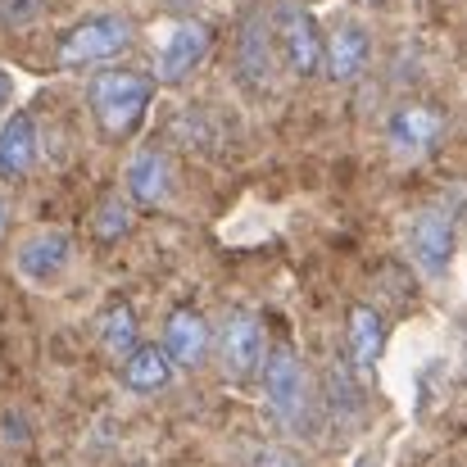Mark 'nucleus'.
I'll use <instances>...</instances> for the list:
<instances>
[{
    "mask_svg": "<svg viewBox=\"0 0 467 467\" xmlns=\"http://www.w3.org/2000/svg\"><path fill=\"white\" fill-rule=\"evenodd\" d=\"M14 264H18V273H23L27 282L50 286V282H59V277L68 273V264H73V241H68V232H32V236L18 245Z\"/></svg>",
    "mask_w": 467,
    "mask_h": 467,
    "instance_id": "obj_12",
    "label": "nucleus"
},
{
    "mask_svg": "<svg viewBox=\"0 0 467 467\" xmlns=\"http://www.w3.org/2000/svg\"><path fill=\"white\" fill-rule=\"evenodd\" d=\"M128 227H132V209L123 200H105L96 209V236L100 241H119V236H128Z\"/></svg>",
    "mask_w": 467,
    "mask_h": 467,
    "instance_id": "obj_19",
    "label": "nucleus"
},
{
    "mask_svg": "<svg viewBox=\"0 0 467 467\" xmlns=\"http://www.w3.org/2000/svg\"><path fill=\"white\" fill-rule=\"evenodd\" d=\"M163 354L172 368H200L209 354V322L195 309H172L163 322Z\"/></svg>",
    "mask_w": 467,
    "mask_h": 467,
    "instance_id": "obj_14",
    "label": "nucleus"
},
{
    "mask_svg": "<svg viewBox=\"0 0 467 467\" xmlns=\"http://www.w3.org/2000/svg\"><path fill=\"white\" fill-rule=\"evenodd\" d=\"M96 336H100V349L109 358H128L137 345H141V322H137V309L128 300H114L105 305V313L96 317Z\"/></svg>",
    "mask_w": 467,
    "mask_h": 467,
    "instance_id": "obj_18",
    "label": "nucleus"
},
{
    "mask_svg": "<svg viewBox=\"0 0 467 467\" xmlns=\"http://www.w3.org/2000/svg\"><path fill=\"white\" fill-rule=\"evenodd\" d=\"M259 386H264L268 413L282 427V436L309 441L313 427L322 422V409H317V386H313L309 368H305V358L291 340L268 345V358L259 368Z\"/></svg>",
    "mask_w": 467,
    "mask_h": 467,
    "instance_id": "obj_1",
    "label": "nucleus"
},
{
    "mask_svg": "<svg viewBox=\"0 0 467 467\" xmlns=\"http://www.w3.org/2000/svg\"><path fill=\"white\" fill-rule=\"evenodd\" d=\"M317 409L322 422L336 436H349L363 422V386H358V368L345 354H331L322 363V386H317Z\"/></svg>",
    "mask_w": 467,
    "mask_h": 467,
    "instance_id": "obj_7",
    "label": "nucleus"
},
{
    "mask_svg": "<svg viewBox=\"0 0 467 467\" xmlns=\"http://www.w3.org/2000/svg\"><path fill=\"white\" fill-rule=\"evenodd\" d=\"M404 245L413 254V264L422 268V277L441 282L454 268V250H459V223L445 204H427L409 218L404 227Z\"/></svg>",
    "mask_w": 467,
    "mask_h": 467,
    "instance_id": "obj_4",
    "label": "nucleus"
},
{
    "mask_svg": "<svg viewBox=\"0 0 467 467\" xmlns=\"http://www.w3.org/2000/svg\"><path fill=\"white\" fill-rule=\"evenodd\" d=\"M209 41H213L209 23H200V18H177V23L163 32V41H159L155 78L159 82H186V78L200 68V59L209 55Z\"/></svg>",
    "mask_w": 467,
    "mask_h": 467,
    "instance_id": "obj_8",
    "label": "nucleus"
},
{
    "mask_svg": "<svg viewBox=\"0 0 467 467\" xmlns=\"http://www.w3.org/2000/svg\"><path fill=\"white\" fill-rule=\"evenodd\" d=\"M277 68V46H273V27L264 9H245L241 27H236V78L245 87H268Z\"/></svg>",
    "mask_w": 467,
    "mask_h": 467,
    "instance_id": "obj_9",
    "label": "nucleus"
},
{
    "mask_svg": "<svg viewBox=\"0 0 467 467\" xmlns=\"http://www.w3.org/2000/svg\"><path fill=\"white\" fill-rule=\"evenodd\" d=\"M9 105H14V78H9V73L0 68V114H5Z\"/></svg>",
    "mask_w": 467,
    "mask_h": 467,
    "instance_id": "obj_21",
    "label": "nucleus"
},
{
    "mask_svg": "<svg viewBox=\"0 0 467 467\" xmlns=\"http://www.w3.org/2000/svg\"><path fill=\"white\" fill-rule=\"evenodd\" d=\"M441 132H445V114L436 105H422V100L400 105L386 119V141L395 155H427L441 141Z\"/></svg>",
    "mask_w": 467,
    "mask_h": 467,
    "instance_id": "obj_11",
    "label": "nucleus"
},
{
    "mask_svg": "<svg viewBox=\"0 0 467 467\" xmlns=\"http://www.w3.org/2000/svg\"><path fill=\"white\" fill-rule=\"evenodd\" d=\"M132 36H137L132 18H123V14H91V18L73 23L59 36L55 59H59V68H100V64L119 59L132 46Z\"/></svg>",
    "mask_w": 467,
    "mask_h": 467,
    "instance_id": "obj_3",
    "label": "nucleus"
},
{
    "mask_svg": "<svg viewBox=\"0 0 467 467\" xmlns=\"http://www.w3.org/2000/svg\"><path fill=\"white\" fill-rule=\"evenodd\" d=\"M345 336H349V363L363 377H372L381 354H386V322H381V313L372 305H354L349 317H345Z\"/></svg>",
    "mask_w": 467,
    "mask_h": 467,
    "instance_id": "obj_16",
    "label": "nucleus"
},
{
    "mask_svg": "<svg viewBox=\"0 0 467 467\" xmlns=\"http://www.w3.org/2000/svg\"><path fill=\"white\" fill-rule=\"evenodd\" d=\"M168 5H172V9H195L200 0H168Z\"/></svg>",
    "mask_w": 467,
    "mask_h": 467,
    "instance_id": "obj_22",
    "label": "nucleus"
},
{
    "mask_svg": "<svg viewBox=\"0 0 467 467\" xmlns=\"http://www.w3.org/2000/svg\"><path fill=\"white\" fill-rule=\"evenodd\" d=\"M368 59H372V36H368L363 23L340 18V23L331 27V36H322V68H327L331 82H354V78H363Z\"/></svg>",
    "mask_w": 467,
    "mask_h": 467,
    "instance_id": "obj_10",
    "label": "nucleus"
},
{
    "mask_svg": "<svg viewBox=\"0 0 467 467\" xmlns=\"http://www.w3.org/2000/svg\"><path fill=\"white\" fill-rule=\"evenodd\" d=\"M172 358L163 354V345H137L128 358H119V377L132 395H155L172 381Z\"/></svg>",
    "mask_w": 467,
    "mask_h": 467,
    "instance_id": "obj_17",
    "label": "nucleus"
},
{
    "mask_svg": "<svg viewBox=\"0 0 467 467\" xmlns=\"http://www.w3.org/2000/svg\"><path fill=\"white\" fill-rule=\"evenodd\" d=\"M250 463L254 467H305L300 463V454H296V450H286V445H254Z\"/></svg>",
    "mask_w": 467,
    "mask_h": 467,
    "instance_id": "obj_20",
    "label": "nucleus"
},
{
    "mask_svg": "<svg viewBox=\"0 0 467 467\" xmlns=\"http://www.w3.org/2000/svg\"><path fill=\"white\" fill-rule=\"evenodd\" d=\"M463 363H467V336H463Z\"/></svg>",
    "mask_w": 467,
    "mask_h": 467,
    "instance_id": "obj_25",
    "label": "nucleus"
},
{
    "mask_svg": "<svg viewBox=\"0 0 467 467\" xmlns=\"http://www.w3.org/2000/svg\"><path fill=\"white\" fill-rule=\"evenodd\" d=\"M268 27H273L277 55L286 59V68L296 78H317L322 73V32H317V18L300 0H277Z\"/></svg>",
    "mask_w": 467,
    "mask_h": 467,
    "instance_id": "obj_5",
    "label": "nucleus"
},
{
    "mask_svg": "<svg viewBox=\"0 0 467 467\" xmlns=\"http://www.w3.org/2000/svg\"><path fill=\"white\" fill-rule=\"evenodd\" d=\"M268 358V336H264V317L254 309H232L218 327V363L227 372V381L250 386L259 381V368Z\"/></svg>",
    "mask_w": 467,
    "mask_h": 467,
    "instance_id": "obj_6",
    "label": "nucleus"
},
{
    "mask_svg": "<svg viewBox=\"0 0 467 467\" xmlns=\"http://www.w3.org/2000/svg\"><path fill=\"white\" fill-rule=\"evenodd\" d=\"M155 100V78L141 68H100L87 82V109L109 141H128Z\"/></svg>",
    "mask_w": 467,
    "mask_h": 467,
    "instance_id": "obj_2",
    "label": "nucleus"
},
{
    "mask_svg": "<svg viewBox=\"0 0 467 467\" xmlns=\"http://www.w3.org/2000/svg\"><path fill=\"white\" fill-rule=\"evenodd\" d=\"M5 223H9V204L0 200V232H5Z\"/></svg>",
    "mask_w": 467,
    "mask_h": 467,
    "instance_id": "obj_23",
    "label": "nucleus"
},
{
    "mask_svg": "<svg viewBox=\"0 0 467 467\" xmlns=\"http://www.w3.org/2000/svg\"><path fill=\"white\" fill-rule=\"evenodd\" d=\"M41 150V137H36V119L32 114H9L0 123V177L5 182H18L32 172Z\"/></svg>",
    "mask_w": 467,
    "mask_h": 467,
    "instance_id": "obj_15",
    "label": "nucleus"
},
{
    "mask_svg": "<svg viewBox=\"0 0 467 467\" xmlns=\"http://www.w3.org/2000/svg\"><path fill=\"white\" fill-rule=\"evenodd\" d=\"M354 467H372V459H368V454H363V459H358V463H354Z\"/></svg>",
    "mask_w": 467,
    "mask_h": 467,
    "instance_id": "obj_24",
    "label": "nucleus"
},
{
    "mask_svg": "<svg viewBox=\"0 0 467 467\" xmlns=\"http://www.w3.org/2000/svg\"><path fill=\"white\" fill-rule=\"evenodd\" d=\"M123 191L132 204H163L168 191H172V159L155 150V146H141L137 155L123 163Z\"/></svg>",
    "mask_w": 467,
    "mask_h": 467,
    "instance_id": "obj_13",
    "label": "nucleus"
}]
</instances>
